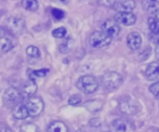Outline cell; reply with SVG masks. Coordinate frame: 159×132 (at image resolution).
Instances as JSON below:
<instances>
[{"mask_svg":"<svg viewBox=\"0 0 159 132\" xmlns=\"http://www.w3.org/2000/svg\"><path fill=\"white\" fill-rule=\"evenodd\" d=\"M76 87L81 92L88 94L94 92L98 89V82L94 76L85 75L79 78Z\"/></svg>","mask_w":159,"mask_h":132,"instance_id":"1","label":"cell"},{"mask_svg":"<svg viewBox=\"0 0 159 132\" xmlns=\"http://www.w3.org/2000/svg\"><path fill=\"white\" fill-rule=\"evenodd\" d=\"M122 76L118 73L109 71L105 73L102 77V83L106 89L109 91L117 90L123 84Z\"/></svg>","mask_w":159,"mask_h":132,"instance_id":"2","label":"cell"},{"mask_svg":"<svg viewBox=\"0 0 159 132\" xmlns=\"http://www.w3.org/2000/svg\"><path fill=\"white\" fill-rule=\"evenodd\" d=\"M112 41V38L107 36L103 32L96 31L89 37V44L95 48H100L109 45Z\"/></svg>","mask_w":159,"mask_h":132,"instance_id":"3","label":"cell"},{"mask_svg":"<svg viewBox=\"0 0 159 132\" xmlns=\"http://www.w3.org/2000/svg\"><path fill=\"white\" fill-rule=\"evenodd\" d=\"M29 115L31 117H37L40 115L43 110L44 103L42 99L39 97H31L29 98L27 102Z\"/></svg>","mask_w":159,"mask_h":132,"instance_id":"4","label":"cell"},{"mask_svg":"<svg viewBox=\"0 0 159 132\" xmlns=\"http://www.w3.org/2000/svg\"><path fill=\"white\" fill-rule=\"evenodd\" d=\"M22 94L20 90L15 87H10L6 89L3 94L4 101L7 103L14 104L19 103Z\"/></svg>","mask_w":159,"mask_h":132,"instance_id":"5","label":"cell"},{"mask_svg":"<svg viewBox=\"0 0 159 132\" xmlns=\"http://www.w3.org/2000/svg\"><path fill=\"white\" fill-rule=\"evenodd\" d=\"M115 21L120 24L129 26L134 24L136 22L137 17L133 13L120 12L117 13L114 16Z\"/></svg>","mask_w":159,"mask_h":132,"instance_id":"6","label":"cell"},{"mask_svg":"<svg viewBox=\"0 0 159 132\" xmlns=\"http://www.w3.org/2000/svg\"><path fill=\"white\" fill-rule=\"evenodd\" d=\"M102 32L111 38L116 37L120 32V27L116 22L112 20H107L101 26Z\"/></svg>","mask_w":159,"mask_h":132,"instance_id":"7","label":"cell"},{"mask_svg":"<svg viewBox=\"0 0 159 132\" xmlns=\"http://www.w3.org/2000/svg\"><path fill=\"white\" fill-rule=\"evenodd\" d=\"M119 110L123 113L128 115H133L137 113L138 107L135 103L129 99L122 100L119 103Z\"/></svg>","mask_w":159,"mask_h":132,"instance_id":"8","label":"cell"},{"mask_svg":"<svg viewBox=\"0 0 159 132\" xmlns=\"http://www.w3.org/2000/svg\"><path fill=\"white\" fill-rule=\"evenodd\" d=\"M111 128L114 131H132L134 130L132 125L124 118H118L114 120L111 125Z\"/></svg>","mask_w":159,"mask_h":132,"instance_id":"9","label":"cell"},{"mask_svg":"<svg viewBox=\"0 0 159 132\" xmlns=\"http://www.w3.org/2000/svg\"><path fill=\"white\" fill-rule=\"evenodd\" d=\"M135 2L134 0H117L115 2L113 6L118 12H130L135 9Z\"/></svg>","mask_w":159,"mask_h":132,"instance_id":"10","label":"cell"},{"mask_svg":"<svg viewBox=\"0 0 159 132\" xmlns=\"http://www.w3.org/2000/svg\"><path fill=\"white\" fill-rule=\"evenodd\" d=\"M12 114L15 118L18 120L25 119L30 115L27 105L21 103H17L14 105Z\"/></svg>","mask_w":159,"mask_h":132,"instance_id":"11","label":"cell"},{"mask_svg":"<svg viewBox=\"0 0 159 132\" xmlns=\"http://www.w3.org/2000/svg\"><path fill=\"white\" fill-rule=\"evenodd\" d=\"M142 44V37L137 32H130L127 37V45L132 50H138Z\"/></svg>","mask_w":159,"mask_h":132,"instance_id":"12","label":"cell"},{"mask_svg":"<svg viewBox=\"0 0 159 132\" xmlns=\"http://www.w3.org/2000/svg\"><path fill=\"white\" fill-rule=\"evenodd\" d=\"M145 74L148 81L159 80V63L153 62L150 63L147 66Z\"/></svg>","mask_w":159,"mask_h":132,"instance_id":"13","label":"cell"},{"mask_svg":"<svg viewBox=\"0 0 159 132\" xmlns=\"http://www.w3.org/2000/svg\"><path fill=\"white\" fill-rule=\"evenodd\" d=\"M37 90V85L35 82V79H29L24 86L22 89V96L25 98H30Z\"/></svg>","mask_w":159,"mask_h":132,"instance_id":"14","label":"cell"},{"mask_svg":"<svg viewBox=\"0 0 159 132\" xmlns=\"http://www.w3.org/2000/svg\"><path fill=\"white\" fill-rule=\"evenodd\" d=\"M8 26L16 32H20L25 26V22L19 17H11L8 19Z\"/></svg>","mask_w":159,"mask_h":132,"instance_id":"15","label":"cell"},{"mask_svg":"<svg viewBox=\"0 0 159 132\" xmlns=\"http://www.w3.org/2000/svg\"><path fill=\"white\" fill-rule=\"evenodd\" d=\"M48 132H68V128L65 123L61 121H53L47 128Z\"/></svg>","mask_w":159,"mask_h":132,"instance_id":"16","label":"cell"},{"mask_svg":"<svg viewBox=\"0 0 159 132\" xmlns=\"http://www.w3.org/2000/svg\"><path fill=\"white\" fill-rule=\"evenodd\" d=\"M143 8L150 14H155L159 10V1L157 0H143Z\"/></svg>","mask_w":159,"mask_h":132,"instance_id":"17","label":"cell"},{"mask_svg":"<svg viewBox=\"0 0 159 132\" xmlns=\"http://www.w3.org/2000/svg\"><path fill=\"white\" fill-rule=\"evenodd\" d=\"M22 6L27 11L35 12L39 9V3L36 0H22Z\"/></svg>","mask_w":159,"mask_h":132,"instance_id":"18","label":"cell"},{"mask_svg":"<svg viewBox=\"0 0 159 132\" xmlns=\"http://www.w3.org/2000/svg\"><path fill=\"white\" fill-rule=\"evenodd\" d=\"M148 28L152 33L159 32V20L156 17H150L148 19Z\"/></svg>","mask_w":159,"mask_h":132,"instance_id":"19","label":"cell"},{"mask_svg":"<svg viewBox=\"0 0 159 132\" xmlns=\"http://www.w3.org/2000/svg\"><path fill=\"white\" fill-rule=\"evenodd\" d=\"M13 47L12 43L10 39L7 37L1 38V51L4 53H6L11 50Z\"/></svg>","mask_w":159,"mask_h":132,"instance_id":"20","label":"cell"},{"mask_svg":"<svg viewBox=\"0 0 159 132\" xmlns=\"http://www.w3.org/2000/svg\"><path fill=\"white\" fill-rule=\"evenodd\" d=\"M73 46V41L71 39H68V40L59 46V50L61 53H68L71 51Z\"/></svg>","mask_w":159,"mask_h":132,"instance_id":"21","label":"cell"},{"mask_svg":"<svg viewBox=\"0 0 159 132\" xmlns=\"http://www.w3.org/2000/svg\"><path fill=\"white\" fill-rule=\"evenodd\" d=\"M20 131L22 132H37L39 131V128L34 123H29L22 125L20 127Z\"/></svg>","mask_w":159,"mask_h":132,"instance_id":"22","label":"cell"},{"mask_svg":"<svg viewBox=\"0 0 159 132\" xmlns=\"http://www.w3.org/2000/svg\"><path fill=\"white\" fill-rule=\"evenodd\" d=\"M26 53L29 56L32 58H37L40 56V51L39 49L37 46L33 45L29 46L26 48Z\"/></svg>","mask_w":159,"mask_h":132,"instance_id":"23","label":"cell"},{"mask_svg":"<svg viewBox=\"0 0 159 132\" xmlns=\"http://www.w3.org/2000/svg\"><path fill=\"white\" fill-rule=\"evenodd\" d=\"M66 33V30L64 27H60L54 29L52 32L53 37L57 38H61L65 36Z\"/></svg>","mask_w":159,"mask_h":132,"instance_id":"24","label":"cell"},{"mask_svg":"<svg viewBox=\"0 0 159 132\" xmlns=\"http://www.w3.org/2000/svg\"><path fill=\"white\" fill-rule=\"evenodd\" d=\"M51 14L53 18L56 20H60L65 17V12L60 9L53 8L51 10Z\"/></svg>","mask_w":159,"mask_h":132,"instance_id":"25","label":"cell"},{"mask_svg":"<svg viewBox=\"0 0 159 132\" xmlns=\"http://www.w3.org/2000/svg\"><path fill=\"white\" fill-rule=\"evenodd\" d=\"M149 90L156 99H159V81L152 84L149 87Z\"/></svg>","mask_w":159,"mask_h":132,"instance_id":"26","label":"cell"},{"mask_svg":"<svg viewBox=\"0 0 159 132\" xmlns=\"http://www.w3.org/2000/svg\"><path fill=\"white\" fill-rule=\"evenodd\" d=\"M81 101V96L80 94H75L70 96L68 99V104L70 105H76Z\"/></svg>","mask_w":159,"mask_h":132,"instance_id":"27","label":"cell"},{"mask_svg":"<svg viewBox=\"0 0 159 132\" xmlns=\"http://www.w3.org/2000/svg\"><path fill=\"white\" fill-rule=\"evenodd\" d=\"M48 72H49V69H46V68H43V69H36V70L32 71V73L35 76L40 77L45 76Z\"/></svg>","mask_w":159,"mask_h":132,"instance_id":"28","label":"cell"},{"mask_svg":"<svg viewBox=\"0 0 159 132\" xmlns=\"http://www.w3.org/2000/svg\"><path fill=\"white\" fill-rule=\"evenodd\" d=\"M150 40L157 45L159 44V32L157 33H152L149 35Z\"/></svg>","mask_w":159,"mask_h":132,"instance_id":"29","label":"cell"},{"mask_svg":"<svg viewBox=\"0 0 159 132\" xmlns=\"http://www.w3.org/2000/svg\"><path fill=\"white\" fill-rule=\"evenodd\" d=\"M103 2L106 6H113L115 3V0H103Z\"/></svg>","mask_w":159,"mask_h":132,"instance_id":"30","label":"cell"},{"mask_svg":"<svg viewBox=\"0 0 159 132\" xmlns=\"http://www.w3.org/2000/svg\"><path fill=\"white\" fill-rule=\"evenodd\" d=\"M52 1L55 2L61 3V4H67L70 1V0H52Z\"/></svg>","mask_w":159,"mask_h":132,"instance_id":"31","label":"cell"},{"mask_svg":"<svg viewBox=\"0 0 159 132\" xmlns=\"http://www.w3.org/2000/svg\"><path fill=\"white\" fill-rule=\"evenodd\" d=\"M155 57L156 58L159 60V44L157 45L156 48H155Z\"/></svg>","mask_w":159,"mask_h":132,"instance_id":"32","label":"cell"},{"mask_svg":"<svg viewBox=\"0 0 159 132\" xmlns=\"http://www.w3.org/2000/svg\"><path fill=\"white\" fill-rule=\"evenodd\" d=\"M155 17H156L159 20V10L155 14Z\"/></svg>","mask_w":159,"mask_h":132,"instance_id":"33","label":"cell"}]
</instances>
